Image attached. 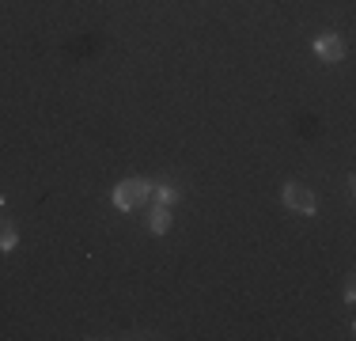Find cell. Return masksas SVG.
<instances>
[{"label":"cell","mask_w":356,"mask_h":341,"mask_svg":"<svg viewBox=\"0 0 356 341\" xmlns=\"http://www.w3.org/2000/svg\"><path fill=\"white\" fill-rule=\"evenodd\" d=\"M152 201V182L148 178H122L114 186V209L118 212H137L140 205Z\"/></svg>","instance_id":"cell-1"},{"label":"cell","mask_w":356,"mask_h":341,"mask_svg":"<svg viewBox=\"0 0 356 341\" xmlns=\"http://www.w3.org/2000/svg\"><path fill=\"white\" fill-rule=\"evenodd\" d=\"M281 198H284V205H288L292 212H303V216H315V212H318L315 193H311L303 182H284V193H281Z\"/></svg>","instance_id":"cell-2"},{"label":"cell","mask_w":356,"mask_h":341,"mask_svg":"<svg viewBox=\"0 0 356 341\" xmlns=\"http://www.w3.org/2000/svg\"><path fill=\"white\" fill-rule=\"evenodd\" d=\"M315 57L322 65H337L345 57V46H341V38H337L334 31H326V34H318L315 38Z\"/></svg>","instance_id":"cell-3"},{"label":"cell","mask_w":356,"mask_h":341,"mask_svg":"<svg viewBox=\"0 0 356 341\" xmlns=\"http://www.w3.org/2000/svg\"><path fill=\"white\" fill-rule=\"evenodd\" d=\"M148 232H152V235H167V232H171V209H167V205H152V212H148Z\"/></svg>","instance_id":"cell-4"},{"label":"cell","mask_w":356,"mask_h":341,"mask_svg":"<svg viewBox=\"0 0 356 341\" xmlns=\"http://www.w3.org/2000/svg\"><path fill=\"white\" fill-rule=\"evenodd\" d=\"M152 201L171 209V205L182 201V190H178V186H171V182H152Z\"/></svg>","instance_id":"cell-5"},{"label":"cell","mask_w":356,"mask_h":341,"mask_svg":"<svg viewBox=\"0 0 356 341\" xmlns=\"http://www.w3.org/2000/svg\"><path fill=\"white\" fill-rule=\"evenodd\" d=\"M15 243H19V232H15V224L8 216H0V254H12Z\"/></svg>","instance_id":"cell-6"},{"label":"cell","mask_w":356,"mask_h":341,"mask_svg":"<svg viewBox=\"0 0 356 341\" xmlns=\"http://www.w3.org/2000/svg\"><path fill=\"white\" fill-rule=\"evenodd\" d=\"M0 209H4V193H0Z\"/></svg>","instance_id":"cell-7"}]
</instances>
